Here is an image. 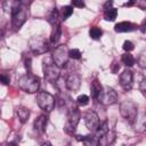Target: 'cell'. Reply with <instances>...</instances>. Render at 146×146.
<instances>
[{
  "instance_id": "cell-1",
  "label": "cell",
  "mask_w": 146,
  "mask_h": 146,
  "mask_svg": "<svg viewBox=\"0 0 146 146\" xmlns=\"http://www.w3.org/2000/svg\"><path fill=\"white\" fill-rule=\"evenodd\" d=\"M9 11L11 14V23L14 27L19 29L26 21L27 15H29V9L23 2L19 1H13L10 2V8Z\"/></svg>"
},
{
  "instance_id": "cell-2",
  "label": "cell",
  "mask_w": 146,
  "mask_h": 146,
  "mask_svg": "<svg viewBox=\"0 0 146 146\" xmlns=\"http://www.w3.org/2000/svg\"><path fill=\"white\" fill-rule=\"evenodd\" d=\"M18 87L27 92V94H34L39 90L40 87V78L32 74V73H27L23 76L19 78L18 80Z\"/></svg>"
},
{
  "instance_id": "cell-3",
  "label": "cell",
  "mask_w": 146,
  "mask_h": 146,
  "mask_svg": "<svg viewBox=\"0 0 146 146\" xmlns=\"http://www.w3.org/2000/svg\"><path fill=\"white\" fill-rule=\"evenodd\" d=\"M29 47L34 55H42L49 50V42L42 35H34L29 40Z\"/></svg>"
},
{
  "instance_id": "cell-4",
  "label": "cell",
  "mask_w": 146,
  "mask_h": 146,
  "mask_svg": "<svg viewBox=\"0 0 146 146\" xmlns=\"http://www.w3.org/2000/svg\"><path fill=\"white\" fill-rule=\"evenodd\" d=\"M43 74L49 82H56L59 78V67L55 64L51 58H46L43 62Z\"/></svg>"
},
{
  "instance_id": "cell-5",
  "label": "cell",
  "mask_w": 146,
  "mask_h": 146,
  "mask_svg": "<svg viewBox=\"0 0 146 146\" xmlns=\"http://www.w3.org/2000/svg\"><path fill=\"white\" fill-rule=\"evenodd\" d=\"M68 52H70V50L67 49V47L65 44H59L55 48L54 54H52V60L59 68H63L66 66L68 58H70Z\"/></svg>"
},
{
  "instance_id": "cell-6",
  "label": "cell",
  "mask_w": 146,
  "mask_h": 146,
  "mask_svg": "<svg viewBox=\"0 0 146 146\" xmlns=\"http://www.w3.org/2000/svg\"><path fill=\"white\" fill-rule=\"evenodd\" d=\"M36 103L39 107L44 111L46 113H49L55 107V98L52 95H50L47 91H39L36 95Z\"/></svg>"
},
{
  "instance_id": "cell-7",
  "label": "cell",
  "mask_w": 146,
  "mask_h": 146,
  "mask_svg": "<svg viewBox=\"0 0 146 146\" xmlns=\"http://www.w3.org/2000/svg\"><path fill=\"white\" fill-rule=\"evenodd\" d=\"M120 113H121V115L127 121H129L130 123H132L135 121L137 114H138L137 105L133 102H131V100H124L120 105Z\"/></svg>"
},
{
  "instance_id": "cell-8",
  "label": "cell",
  "mask_w": 146,
  "mask_h": 146,
  "mask_svg": "<svg viewBox=\"0 0 146 146\" xmlns=\"http://www.w3.org/2000/svg\"><path fill=\"white\" fill-rule=\"evenodd\" d=\"M80 111L78 110V107H71L68 110L67 113V117H66V123H65V131L68 133L74 132L79 121H80Z\"/></svg>"
},
{
  "instance_id": "cell-9",
  "label": "cell",
  "mask_w": 146,
  "mask_h": 146,
  "mask_svg": "<svg viewBox=\"0 0 146 146\" xmlns=\"http://www.w3.org/2000/svg\"><path fill=\"white\" fill-rule=\"evenodd\" d=\"M98 102L104 104V105H113L117 102V94L113 88L104 87L103 92H102Z\"/></svg>"
},
{
  "instance_id": "cell-10",
  "label": "cell",
  "mask_w": 146,
  "mask_h": 146,
  "mask_svg": "<svg viewBox=\"0 0 146 146\" xmlns=\"http://www.w3.org/2000/svg\"><path fill=\"white\" fill-rule=\"evenodd\" d=\"M83 117H84V123H86V127L88 128V130H90L92 133H95L97 131L98 127L100 125L99 116L97 115V113L94 111H88Z\"/></svg>"
},
{
  "instance_id": "cell-11",
  "label": "cell",
  "mask_w": 146,
  "mask_h": 146,
  "mask_svg": "<svg viewBox=\"0 0 146 146\" xmlns=\"http://www.w3.org/2000/svg\"><path fill=\"white\" fill-rule=\"evenodd\" d=\"M132 82H133V74L130 70H124L120 74V84L124 90H130L132 88Z\"/></svg>"
},
{
  "instance_id": "cell-12",
  "label": "cell",
  "mask_w": 146,
  "mask_h": 146,
  "mask_svg": "<svg viewBox=\"0 0 146 146\" xmlns=\"http://www.w3.org/2000/svg\"><path fill=\"white\" fill-rule=\"evenodd\" d=\"M65 86L71 91L79 90V88L81 87V78H80V75H78L75 73H71L65 80Z\"/></svg>"
},
{
  "instance_id": "cell-13",
  "label": "cell",
  "mask_w": 146,
  "mask_h": 146,
  "mask_svg": "<svg viewBox=\"0 0 146 146\" xmlns=\"http://www.w3.org/2000/svg\"><path fill=\"white\" fill-rule=\"evenodd\" d=\"M133 129L137 132H143L146 129V113L145 112H139L135 119V121L132 122Z\"/></svg>"
},
{
  "instance_id": "cell-14",
  "label": "cell",
  "mask_w": 146,
  "mask_h": 146,
  "mask_svg": "<svg viewBox=\"0 0 146 146\" xmlns=\"http://www.w3.org/2000/svg\"><path fill=\"white\" fill-rule=\"evenodd\" d=\"M103 89H104V87L100 84V82H99L97 79L92 80L91 86H90L91 97H92L95 100H98V99H99V97H100V95H102V92H103Z\"/></svg>"
},
{
  "instance_id": "cell-15",
  "label": "cell",
  "mask_w": 146,
  "mask_h": 146,
  "mask_svg": "<svg viewBox=\"0 0 146 146\" xmlns=\"http://www.w3.org/2000/svg\"><path fill=\"white\" fill-rule=\"evenodd\" d=\"M114 140H115V132L110 129V130L98 140V145H99V146H110L111 144H113Z\"/></svg>"
},
{
  "instance_id": "cell-16",
  "label": "cell",
  "mask_w": 146,
  "mask_h": 146,
  "mask_svg": "<svg viewBox=\"0 0 146 146\" xmlns=\"http://www.w3.org/2000/svg\"><path fill=\"white\" fill-rule=\"evenodd\" d=\"M136 29V25L130 23V22H120L114 26L115 32L117 33H122V32H130L133 31Z\"/></svg>"
},
{
  "instance_id": "cell-17",
  "label": "cell",
  "mask_w": 146,
  "mask_h": 146,
  "mask_svg": "<svg viewBox=\"0 0 146 146\" xmlns=\"http://www.w3.org/2000/svg\"><path fill=\"white\" fill-rule=\"evenodd\" d=\"M47 122H48V117H47V115L41 114V115L34 121V129H35L38 132H41V133L44 132Z\"/></svg>"
},
{
  "instance_id": "cell-18",
  "label": "cell",
  "mask_w": 146,
  "mask_h": 146,
  "mask_svg": "<svg viewBox=\"0 0 146 146\" xmlns=\"http://www.w3.org/2000/svg\"><path fill=\"white\" fill-rule=\"evenodd\" d=\"M16 114L18 116V120L22 122V123H25L27 120H29V116H30V110L24 107V106H18L17 110H16Z\"/></svg>"
},
{
  "instance_id": "cell-19",
  "label": "cell",
  "mask_w": 146,
  "mask_h": 146,
  "mask_svg": "<svg viewBox=\"0 0 146 146\" xmlns=\"http://www.w3.org/2000/svg\"><path fill=\"white\" fill-rule=\"evenodd\" d=\"M62 35V27H60V24H57V25H54L52 26V31H51V35H50V43L55 44L58 42L59 38Z\"/></svg>"
},
{
  "instance_id": "cell-20",
  "label": "cell",
  "mask_w": 146,
  "mask_h": 146,
  "mask_svg": "<svg viewBox=\"0 0 146 146\" xmlns=\"http://www.w3.org/2000/svg\"><path fill=\"white\" fill-rule=\"evenodd\" d=\"M117 16V10L115 8H110V9H106L104 11V18L106 21H110V22H113Z\"/></svg>"
},
{
  "instance_id": "cell-21",
  "label": "cell",
  "mask_w": 146,
  "mask_h": 146,
  "mask_svg": "<svg viewBox=\"0 0 146 146\" xmlns=\"http://www.w3.org/2000/svg\"><path fill=\"white\" fill-rule=\"evenodd\" d=\"M121 60H122V63L125 65V66H132L135 63H136V59H135V57L131 55V54H129V52H125V54H123L122 55V57H121Z\"/></svg>"
},
{
  "instance_id": "cell-22",
  "label": "cell",
  "mask_w": 146,
  "mask_h": 146,
  "mask_svg": "<svg viewBox=\"0 0 146 146\" xmlns=\"http://www.w3.org/2000/svg\"><path fill=\"white\" fill-rule=\"evenodd\" d=\"M48 19H49V23L51 24V26L57 25V24H60V23H59V13L57 11L56 8H54V9L51 10V13H50Z\"/></svg>"
},
{
  "instance_id": "cell-23",
  "label": "cell",
  "mask_w": 146,
  "mask_h": 146,
  "mask_svg": "<svg viewBox=\"0 0 146 146\" xmlns=\"http://www.w3.org/2000/svg\"><path fill=\"white\" fill-rule=\"evenodd\" d=\"M102 34H103V31H102V29H99L98 26H92V27L89 30V35H90V38L94 39V40L100 39Z\"/></svg>"
},
{
  "instance_id": "cell-24",
  "label": "cell",
  "mask_w": 146,
  "mask_h": 146,
  "mask_svg": "<svg viewBox=\"0 0 146 146\" xmlns=\"http://www.w3.org/2000/svg\"><path fill=\"white\" fill-rule=\"evenodd\" d=\"M72 14H73V7H71V6H64V7L62 8L60 17H62L63 21H65V19H67Z\"/></svg>"
},
{
  "instance_id": "cell-25",
  "label": "cell",
  "mask_w": 146,
  "mask_h": 146,
  "mask_svg": "<svg viewBox=\"0 0 146 146\" xmlns=\"http://www.w3.org/2000/svg\"><path fill=\"white\" fill-rule=\"evenodd\" d=\"M137 63L139 65V67L141 68H146V51H141L137 58Z\"/></svg>"
},
{
  "instance_id": "cell-26",
  "label": "cell",
  "mask_w": 146,
  "mask_h": 146,
  "mask_svg": "<svg viewBox=\"0 0 146 146\" xmlns=\"http://www.w3.org/2000/svg\"><path fill=\"white\" fill-rule=\"evenodd\" d=\"M76 103L81 106H84L89 103V97L87 95H80L78 98H76Z\"/></svg>"
},
{
  "instance_id": "cell-27",
  "label": "cell",
  "mask_w": 146,
  "mask_h": 146,
  "mask_svg": "<svg viewBox=\"0 0 146 146\" xmlns=\"http://www.w3.org/2000/svg\"><path fill=\"white\" fill-rule=\"evenodd\" d=\"M68 55H70V58H73V59H80L81 58V51L79 49H71Z\"/></svg>"
},
{
  "instance_id": "cell-28",
  "label": "cell",
  "mask_w": 146,
  "mask_h": 146,
  "mask_svg": "<svg viewBox=\"0 0 146 146\" xmlns=\"http://www.w3.org/2000/svg\"><path fill=\"white\" fill-rule=\"evenodd\" d=\"M122 48H123V50H124L125 52H130V51L133 50L135 47H133V43H132L131 41H128V40H127V41L123 42V47H122Z\"/></svg>"
},
{
  "instance_id": "cell-29",
  "label": "cell",
  "mask_w": 146,
  "mask_h": 146,
  "mask_svg": "<svg viewBox=\"0 0 146 146\" xmlns=\"http://www.w3.org/2000/svg\"><path fill=\"white\" fill-rule=\"evenodd\" d=\"M139 90L141 91V94L146 97V79H143L139 83Z\"/></svg>"
},
{
  "instance_id": "cell-30",
  "label": "cell",
  "mask_w": 146,
  "mask_h": 146,
  "mask_svg": "<svg viewBox=\"0 0 146 146\" xmlns=\"http://www.w3.org/2000/svg\"><path fill=\"white\" fill-rule=\"evenodd\" d=\"M72 6L73 7H78V8H83L84 7V2L83 1H79V0H72Z\"/></svg>"
},
{
  "instance_id": "cell-31",
  "label": "cell",
  "mask_w": 146,
  "mask_h": 146,
  "mask_svg": "<svg viewBox=\"0 0 146 146\" xmlns=\"http://www.w3.org/2000/svg\"><path fill=\"white\" fill-rule=\"evenodd\" d=\"M0 79H1V82H2L3 84H8V83H9V81H10V79H9V76H7L6 74H1V76H0Z\"/></svg>"
},
{
  "instance_id": "cell-32",
  "label": "cell",
  "mask_w": 146,
  "mask_h": 146,
  "mask_svg": "<svg viewBox=\"0 0 146 146\" xmlns=\"http://www.w3.org/2000/svg\"><path fill=\"white\" fill-rule=\"evenodd\" d=\"M25 67L30 71V68H31V58H30V57L25 58Z\"/></svg>"
},
{
  "instance_id": "cell-33",
  "label": "cell",
  "mask_w": 146,
  "mask_h": 146,
  "mask_svg": "<svg viewBox=\"0 0 146 146\" xmlns=\"http://www.w3.org/2000/svg\"><path fill=\"white\" fill-rule=\"evenodd\" d=\"M140 31L143 32V33H145L146 32V18L143 21V23L140 24Z\"/></svg>"
},
{
  "instance_id": "cell-34",
  "label": "cell",
  "mask_w": 146,
  "mask_h": 146,
  "mask_svg": "<svg viewBox=\"0 0 146 146\" xmlns=\"http://www.w3.org/2000/svg\"><path fill=\"white\" fill-rule=\"evenodd\" d=\"M112 5H113V2H112V1H107V2H105V5H104V9L106 10V9L112 8Z\"/></svg>"
},
{
  "instance_id": "cell-35",
  "label": "cell",
  "mask_w": 146,
  "mask_h": 146,
  "mask_svg": "<svg viewBox=\"0 0 146 146\" xmlns=\"http://www.w3.org/2000/svg\"><path fill=\"white\" fill-rule=\"evenodd\" d=\"M133 5H136V1H129V2H125L123 6H124V7H131V6H133Z\"/></svg>"
},
{
  "instance_id": "cell-36",
  "label": "cell",
  "mask_w": 146,
  "mask_h": 146,
  "mask_svg": "<svg viewBox=\"0 0 146 146\" xmlns=\"http://www.w3.org/2000/svg\"><path fill=\"white\" fill-rule=\"evenodd\" d=\"M6 146H17V145H16L15 143H9V144H8V145H6Z\"/></svg>"
}]
</instances>
